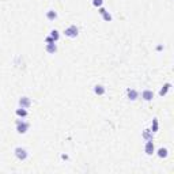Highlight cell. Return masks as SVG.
Listing matches in <instances>:
<instances>
[{"instance_id":"6da1fadb","label":"cell","mask_w":174,"mask_h":174,"mask_svg":"<svg viewBox=\"0 0 174 174\" xmlns=\"http://www.w3.org/2000/svg\"><path fill=\"white\" fill-rule=\"evenodd\" d=\"M14 155H15V158L18 159V161H26V159L29 158V151L25 148V147L22 146H18L14 148Z\"/></svg>"},{"instance_id":"7a4b0ae2","label":"cell","mask_w":174,"mask_h":174,"mask_svg":"<svg viewBox=\"0 0 174 174\" xmlns=\"http://www.w3.org/2000/svg\"><path fill=\"white\" fill-rule=\"evenodd\" d=\"M29 128H30V124H29L27 121L22 120V118L16 120V132L19 133V135H25V133L29 131Z\"/></svg>"},{"instance_id":"3957f363","label":"cell","mask_w":174,"mask_h":174,"mask_svg":"<svg viewBox=\"0 0 174 174\" xmlns=\"http://www.w3.org/2000/svg\"><path fill=\"white\" fill-rule=\"evenodd\" d=\"M64 35L68 37V38H76L79 35V27L76 25H71L68 27H65L64 30Z\"/></svg>"},{"instance_id":"277c9868","label":"cell","mask_w":174,"mask_h":174,"mask_svg":"<svg viewBox=\"0 0 174 174\" xmlns=\"http://www.w3.org/2000/svg\"><path fill=\"white\" fill-rule=\"evenodd\" d=\"M144 153L147 155H153L155 154V144H154V140H146L144 143Z\"/></svg>"},{"instance_id":"5b68a950","label":"cell","mask_w":174,"mask_h":174,"mask_svg":"<svg viewBox=\"0 0 174 174\" xmlns=\"http://www.w3.org/2000/svg\"><path fill=\"white\" fill-rule=\"evenodd\" d=\"M127 98L129 101H136L139 98V91L135 90V88H127Z\"/></svg>"},{"instance_id":"8992f818","label":"cell","mask_w":174,"mask_h":174,"mask_svg":"<svg viewBox=\"0 0 174 174\" xmlns=\"http://www.w3.org/2000/svg\"><path fill=\"white\" fill-rule=\"evenodd\" d=\"M142 99H144V101L150 102L154 99V91L150 90V88H146V90L142 91Z\"/></svg>"},{"instance_id":"52a82bcc","label":"cell","mask_w":174,"mask_h":174,"mask_svg":"<svg viewBox=\"0 0 174 174\" xmlns=\"http://www.w3.org/2000/svg\"><path fill=\"white\" fill-rule=\"evenodd\" d=\"M19 106L21 108H25V109H29L31 106V99L29 98V97H21L19 98Z\"/></svg>"},{"instance_id":"ba28073f","label":"cell","mask_w":174,"mask_h":174,"mask_svg":"<svg viewBox=\"0 0 174 174\" xmlns=\"http://www.w3.org/2000/svg\"><path fill=\"white\" fill-rule=\"evenodd\" d=\"M170 88H172V83H165L163 86L161 87V90H159V97H166L167 95V92L170 91Z\"/></svg>"},{"instance_id":"9c48e42d","label":"cell","mask_w":174,"mask_h":174,"mask_svg":"<svg viewBox=\"0 0 174 174\" xmlns=\"http://www.w3.org/2000/svg\"><path fill=\"white\" fill-rule=\"evenodd\" d=\"M45 50H46V53H49V54H54L57 52V44L56 42L46 44V45H45Z\"/></svg>"},{"instance_id":"30bf717a","label":"cell","mask_w":174,"mask_h":174,"mask_svg":"<svg viewBox=\"0 0 174 174\" xmlns=\"http://www.w3.org/2000/svg\"><path fill=\"white\" fill-rule=\"evenodd\" d=\"M142 138L144 140H154V132L151 131L150 128H146L144 131L142 132Z\"/></svg>"},{"instance_id":"8fae6325","label":"cell","mask_w":174,"mask_h":174,"mask_svg":"<svg viewBox=\"0 0 174 174\" xmlns=\"http://www.w3.org/2000/svg\"><path fill=\"white\" fill-rule=\"evenodd\" d=\"M105 92H106V87L103 84H95L94 86V94L101 97V95H105Z\"/></svg>"},{"instance_id":"7c38bea8","label":"cell","mask_w":174,"mask_h":174,"mask_svg":"<svg viewBox=\"0 0 174 174\" xmlns=\"http://www.w3.org/2000/svg\"><path fill=\"white\" fill-rule=\"evenodd\" d=\"M155 153H157V155L161 159H163V158H167V155H169V150L166 148V147H161V148H158V150H155Z\"/></svg>"},{"instance_id":"4fadbf2b","label":"cell","mask_w":174,"mask_h":174,"mask_svg":"<svg viewBox=\"0 0 174 174\" xmlns=\"http://www.w3.org/2000/svg\"><path fill=\"white\" fill-rule=\"evenodd\" d=\"M15 114H16V116L19 117V118H26V117L29 116V112H27V109L21 108V106H19V108L15 110Z\"/></svg>"},{"instance_id":"5bb4252c","label":"cell","mask_w":174,"mask_h":174,"mask_svg":"<svg viewBox=\"0 0 174 174\" xmlns=\"http://www.w3.org/2000/svg\"><path fill=\"white\" fill-rule=\"evenodd\" d=\"M46 19H48V21H54V19H57V11H56V10H48V11H46Z\"/></svg>"},{"instance_id":"9a60e30c","label":"cell","mask_w":174,"mask_h":174,"mask_svg":"<svg viewBox=\"0 0 174 174\" xmlns=\"http://www.w3.org/2000/svg\"><path fill=\"white\" fill-rule=\"evenodd\" d=\"M150 129L154 133L158 132V129H159V121H158V118H153V124H151V128Z\"/></svg>"},{"instance_id":"2e32d148","label":"cell","mask_w":174,"mask_h":174,"mask_svg":"<svg viewBox=\"0 0 174 174\" xmlns=\"http://www.w3.org/2000/svg\"><path fill=\"white\" fill-rule=\"evenodd\" d=\"M52 38L54 40V41H59V40H60V33H59V30H56V29H53V30H50V34H49Z\"/></svg>"},{"instance_id":"e0dca14e","label":"cell","mask_w":174,"mask_h":174,"mask_svg":"<svg viewBox=\"0 0 174 174\" xmlns=\"http://www.w3.org/2000/svg\"><path fill=\"white\" fill-rule=\"evenodd\" d=\"M101 16H102V19L105 21V22H112L113 21V16H112V14H110L109 11H105V12H103Z\"/></svg>"},{"instance_id":"ac0fdd59","label":"cell","mask_w":174,"mask_h":174,"mask_svg":"<svg viewBox=\"0 0 174 174\" xmlns=\"http://www.w3.org/2000/svg\"><path fill=\"white\" fill-rule=\"evenodd\" d=\"M92 6L97 7V8H99V7L103 6V0H92Z\"/></svg>"},{"instance_id":"d6986e66","label":"cell","mask_w":174,"mask_h":174,"mask_svg":"<svg viewBox=\"0 0 174 174\" xmlns=\"http://www.w3.org/2000/svg\"><path fill=\"white\" fill-rule=\"evenodd\" d=\"M52 42H56V41H54V40L52 38L50 35H48L46 38H45V44H52Z\"/></svg>"},{"instance_id":"ffe728a7","label":"cell","mask_w":174,"mask_h":174,"mask_svg":"<svg viewBox=\"0 0 174 174\" xmlns=\"http://www.w3.org/2000/svg\"><path fill=\"white\" fill-rule=\"evenodd\" d=\"M105 11H108V10H106V8H105V7H103V6H102V7H99V8H98V12L101 14V15H102L103 12H105Z\"/></svg>"},{"instance_id":"44dd1931","label":"cell","mask_w":174,"mask_h":174,"mask_svg":"<svg viewBox=\"0 0 174 174\" xmlns=\"http://www.w3.org/2000/svg\"><path fill=\"white\" fill-rule=\"evenodd\" d=\"M61 159H63V161H68L69 157H68L67 154H61Z\"/></svg>"},{"instance_id":"7402d4cb","label":"cell","mask_w":174,"mask_h":174,"mask_svg":"<svg viewBox=\"0 0 174 174\" xmlns=\"http://www.w3.org/2000/svg\"><path fill=\"white\" fill-rule=\"evenodd\" d=\"M163 49H165L163 45H158V46H157V50H158V52H161V50H163Z\"/></svg>"}]
</instances>
